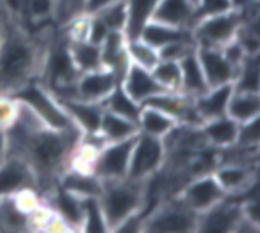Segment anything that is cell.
Masks as SVG:
<instances>
[{
    "mask_svg": "<svg viewBox=\"0 0 260 233\" xmlns=\"http://www.w3.org/2000/svg\"><path fill=\"white\" fill-rule=\"evenodd\" d=\"M8 153L18 155L32 168L38 190H50L62 171L70 168L80 134L57 132L52 128H29L13 123L8 130Z\"/></svg>",
    "mask_w": 260,
    "mask_h": 233,
    "instance_id": "obj_1",
    "label": "cell"
},
{
    "mask_svg": "<svg viewBox=\"0 0 260 233\" xmlns=\"http://www.w3.org/2000/svg\"><path fill=\"white\" fill-rule=\"evenodd\" d=\"M48 40L30 36L4 13L0 32V91L15 93L18 87L38 79L43 50Z\"/></svg>",
    "mask_w": 260,
    "mask_h": 233,
    "instance_id": "obj_2",
    "label": "cell"
},
{
    "mask_svg": "<svg viewBox=\"0 0 260 233\" xmlns=\"http://www.w3.org/2000/svg\"><path fill=\"white\" fill-rule=\"evenodd\" d=\"M146 180H132L128 176L119 180H104L100 190V205L107 221L109 231H114L119 222L134 214H143L145 208Z\"/></svg>",
    "mask_w": 260,
    "mask_h": 233,
    "instance_id": "obj_3",
    "label": "cell"
},
{
    "mask_svg": "<svg viewBox=\"0 0 260 233\" xmlns=\"http://www.w3.org/2000/svg\"><path fill=\"white\" fill-rule=\"evenodd\" d=\"M11 96L15 100H18L20 104H25L27 107L32 109L38 118L48 128L66 134H80L75 123L70 119V116L66 114L62 105L57 102V98L38 80H30V82L23 84L15 93H11Z\"/></svg>",
    "mask_w": 260,
    "mask_h": 233,
    "instance_id": "obj_4",
    "label": "cell"
},
{
    "mask_svg": "<svg viewBox=\"0 0 260 233\" xmlns=\"http://www.w3.org/2000/svg\"><path fill=\"white\" fill-rule=\"evenodd\" d=\"M198 214L177 196L159 201L143 215V231H196Z\"/></svg>",
    "mask_w": 260,
    "mask_h": 233,
    "instance_id": "obj_5",
    "label": "cell"
},
{
    "mask_svg": "<svg viewBox=\"0 0 260 233\" xmlns=\"http://www.w3.org/2000/svg\"><path fill=\"white\" fill-rule=\"evenodd\" d=\"M166 164V146L159 137L138 132L134 137L128 162V178L148 180Z\"/></svg>",
    "mask_w": 260,
    "mask_h": 233,
    "instance_id": "obj_6",
    "label": "cell"
},
{
    "mask_svg": "<svg viewBox=\"0 0 260 233\" xmlns=\"http://www.w3.org/2000/svg\"><path fill=\"white\" fill-rule=\"evenodd\" d=\"M241 27V18L235 11L203 18L192 27V41L198 48H221L232 41Z\"/></svg>",
    "mask_w": 260,
    "mask_h": 233,
    "instance_id": "obj_7",
    "label": "cell"
},
{
    "mask_svg": "<svg viewBox=\"0 0 260 233\" xmlns=\"http://www.w3.org/2000/svg\"><path fill=\"white\" fill-rule=\"evenodd\" d=\"M134 137L118 143H107L98 150L96 157L91 165V171L104 182V180H119L128 175L130 151H132Z\"/></svg>",
    "mask_w": 260,
    "mask_h": 233,
    "instance_id": "obj_8",
    "label": "cell"
},
{
    "mask_svg": "<svg viewBox=\"0 0 260 233\" xmlns=\"http://www.w3.org/2000/svg\"><path fill=\"white\" fill-rule=\"evenodd\" d=\"M178 197L191 208L196 214H202L207 208L214 207L219 203L221 199L226 197L219 183L216 182L212 173H203V175H196L185 182L182 190L178 192Z\"/></svg>",
    "mask_w": 260,
    "mask_h": 233,
    "instance_id": "obj_9",
    "label": "cell"
},
{
    "mask_svg": "<svg viewBox=\"0 0 260 233\" xmlns=\"http://www.w3.org/2000/svg\"><path fill=\"white\" fill-rule=\"evenodd\" d=\"M25 189L38 190L36 175L22 157L8 153L0 162V196H13Z\"/></svg>",
    "mask_w": 260,
    "mask_h": 233,
    "instance_id": "obj_10",
    "label": "cell"
},
{
    "mask_svg": "<svg viewBox=\"0 0 260 233\" xmlns=\"http://www.w3.org/2000/svg\"><path fill=\"white\" fill-rule=\"evenodd\" d=\"M216 182L226 196L246 194L256 182L255 164H239V162H221L212 171Z\"/></svg>",
    "mask_w": 260,
    "mask_h": 233,
    "instance_id": "obj_11",
    "label": "cell"
},
{
    "mask_svg": "<svg viewBox=\"0 0 260 233\" xmlns=\"http://www.w3.org/2000/svg\"><path fill=\"white\" fill-rule=\"evenodd\" d=\"M119 80L121 79L109 68L80 73L75 80V98L84 102H93V104H102Z\"/></svg>",
    "mask_w": 260,
    "mask_h": 233,
    "instance_id": "obj_12",
    "label": "cell"
},
{
    "mask_svg": "<svg viewBox=\"0 0 260 233\" xmlns=\"http://www.w3.org/2000/svg\"><path fill=\"white\" fill-rule=\"evenodd\" d=\"M241 203L228 201V197H224L214 207L198 214L196 231H235V226L241 221Z\"/></svg>",
    "mask_w": 260,
    "mask_h": 233,
    "instance_id": "obj_13",
    "label": "cell"
},
{
    "mask_svg": "<svg viewBox=\"0 0 260 233\" xmlns=\"http://www.w3.org/2000/svg\"><path fill=\"white\" fill-rule=\"evenodd\" d=\"M198 59L202 64L203 75H205L207 86H223V84H234L237 68L226 61L221 48H198Z\"/></svg>",
    "mask_w": 260,
    "mask_h": 233,
    "instance_id": "obj_14",
    "label": "cell"
},
{
    "mask_svg": "<svg viewBox=\"0 0 260 233\" xmlns=\"http://www.w3.org/2000/svg\"><path fill=\"white\" fill-rule=\"evenodd\" d=\"M119 82H121L123 89L128 93V96H132L141 105L145 104L148 98L155 96L157 93L164 91L162 87H160V84L155 80V77L152 75V70L130 64V62H128V66H126L125 73H123Z\"/></svg>",
    "mask_w": 260,
    "mask_h": 233,
    "instance_id": "obj_15",
    "label": "cell"
},
{
    "mask_svg": "<svg viewBox=\"0 0 260 233\" xmlns=\"http://www.w3.org/2000/svg\"><path fill=\"white\" fill-rule=\"evenodd\" d=\"M70 116L80 134H96L100 132L102 116H104V105L93 104V102H84L79 98H66L57 100Z\"/></svg>",
    "mask_w": 260,
    "mask_h": 233,
    "instance_id": "obj_16",
    "label": "cell"
},
{
    "mask_svg": "<svg viewBox=\"0 0 260 233\" xmlns=\"http://www.w3.org/2000/svg\"><path fill=\"white\" fill-rule=\"evenodd\" d=\"M153 22L191 29L194 27V2L192 0H159L152 15Z\"/></svg>",
    "mask_w": 260,
    "mask_h": 233,
    "instance_id": "obj_17",
    "label": "cell"
},
{
    "mask_svg": "<svg viewBox=\"0 0 260 233\" xmlns=\"http://www.w3.org/2000/svg\"><path fill=\"white\" fill-rule=\"evenodd\" d=\"M232 93H234V84H223V86L207 87L202 94L192 98L196 112L200 114L202 121L226 116V105Z\"/></svg>",
    "mask_w": 260,
    "mask_h": 233,
    "instance_id": "obj_18",
    "label": "cell"
},
{
    "mask_svg": "<svg viewBox=\"0 0 260 233\" xmlns=\"http://www.w3.org/2000/svg\"><path fill=\"white\" fill-rule=\"evenodd\" d=\"M47 199L45 205L50 208L52 212H55L57 215H61L66 222L70 224V228L75 231H80V197L75 196L70 190L62 189L59 183H55L50 190H47Z\"/></svg>",
    "mask_w": 260,
    "mask_h": 233,
    "instance_id": "obj_19",
    "label": "cell"
},
{
    "mask_svg": "<svg viewBox=\"0 0 260 233\" xmlns=\"http://www.w3.org/2000/svg\"><path fill=\"white\" fill-rule=\"evenodd\" d=\"M200 130H202L207 146L214 148V150H226L237 143L239 123L228 116H221V118L203 121Z\"/></svg>",
    "mask_w": 260,
    "mask_h": 233,
    "instance_id": "obj_20",
    "label": "cell"
},
{
    "mask_svg": "<svg viewBox=\"0 0 260 233\" xmlns=\"http://www.w3.org/2000/svg\"><path fill=\"white\" fill-rule=\"evenodd\" d=\"M126 36L123 30H111L104 43L100 45L102 50V64L104 68H109L121 79L128 66V57H126Z\"/></svg>",
    "mask_w": 260,
    "mask_h": 233,
    "instance_id": "obj_21",
    "label": "cell"
},
{
    "mask_svg": "<svg viewBox=\"0 0 260 233\" xmlns=\"http://www.w3.org/2000/svg\"><path fill=\"white\" fill-rule=\"evenodd\" d=\"M57 183L79 197L100 196L102 190V180L93 171H82L75 168H68L66 171H62Z\"/></svg>",
    "mask_w": 260,
    "mask_h": 233,
    "instance_id": "obj_22",
    "label": "cell"
},
{
    "mask_svg": "<svg viewBox=\"0 0 260 233\" xmlns=\"http://www.w3.org/2000/svg\"><path fill=\"white\" fill-rule=\"evenodd\" d=\"M178 64H180V77H182L180 91L182 93L191 98H196L198 94H202L203 91L209 87L207 86L205 75H203L202 64H200L196 48L187 52V54L178 61Z\"/></svg>",
    "mask_w": 260,
    "mask_h": 233,
    "instance_id": "obj_23",
    "label": "cell"
},
{
    "mask_svg": "<svg viewBox=\"0 0 260 233\" xmlns=\"http://www.w3.org/2000/svg\"><path fill=\"white\" fill-rule=\"evenodd\" d=\"M139 38L159 50V48L166 47V45H170V43H175V41L192 40V32H191V29H182V27L166 25V23L150 20V22L143 27L141 32H139Z\"/></svg>",
    "mask_w": 260,
    "mask_h": 233,
    "instance_id": "obj_24",
    "label": "cell"
},
{
    "mask_svg": "<svg viewBox=\"0 0 260 233\" xmlns=\"http://www.w3.org/2000/svg\"><path fill=\"white\" fill-rule=\"evenodd\" d=\"M177 125L178 123L171 116H168L166 112L159 111L155 107H150V105H143L141 107V112H139L138 118V130L141 134L164 139Z\"/></svg>",
    "mask_w": 260,
    "mask_h": 233,
    "instance_id": "obj_25",
    "label": "cell"
},
{
    "mask_svg": "<svg viewBox=\"0 0 260 233\" xmlns=\"http://www.w3.org/2000/svg\"><path fill=\"white\" fill-rule=\"evenodd\" d=\"M226 116L237 121L239 125L260 116V94L234 91L226 105Z\"/></svg>",
    "mask_w": 260,
    "mask_h": 233,
    "instance_id": "obj_26",
    "label": "cell"
},
{
    "mask_svg": "<svg viewBox=\"0 0 260 233\" xmlns=\"http://www.w3.org/2000/svg\"><path fill=\"white\" fill-rule=\"evenodd\" d=\"M138 123L130 121L126 118H121L118 114L105 111L102 116L100 123V134L105 139V143H118V141H126L138 136Z\"/></svg>",
    "mask_w": 260,
    "mask_h": 233,
    "instance_id": "obj_27",
    "label": "cell"
},
{
    "mask_svg": "<svg viewBox=\"0 0 260 233\" xmlns=\"http://www.w3.org/2000/svg\"><path fill=\"white\" fill-rule=\"evenodd\" d=\"M159 0H125L126 4V27L125 36L138 38L143 27L152 20L153 9Z\"/></svg>",
    "mask_w": 260,
    "mask_h": 233,
    "instance_id": "obj_28",
    "label": "cell"
},
{
    "mask_svg": "<svg viewBox=\"0 0 260 233\" xmlns=\"http://www.w3.org/2000/svg\"><path fill=\"white\" fill-rule=\"evenodd\" d=\"M102 105H104L105 111L121 116V118H126L134 123H138L139 112H141V107H143L134 98L128 96V93L123 89L121 82L116 84V87L107 94V98L102 102Z\"/></svg>",
    "mask_w": 260,
    "mask_h": 233,
    "instance_id": "obj_29",
    "label": "cell"
},
{
    "mask_svg": "<svg viewBox=\"0 0 260 233\" xmlns=\"http://www.w3.org/2000/svg\"><path fill=\"white\" fill-rule=\"evenodd\" d=\"M0 229L30 231L29 214L20 207L15 196H0Z\"/></svg>",
    "mask_w": 260,
    "mask_h": 233,
    "instance_id": "obj_30",
    "label": "cell"
},
{
    "mask_svg": "<svg viewBox=\"0 0 260 233\" xmlns=\"http://www.w3.org/2000/svg\"><path fill=\"white\" fill-rule=\"evenodd\" d=\"M70 52H72L73 64H75L79 73L104 68V64H102V50L98 45H93L86 40L70 41Z\"/></svg>",
    "mask_w": 260,
    "mask_h": 233,
    "instance_id": "obj_31",
    "label": "cell"
},
{
    "mask_svg": "<svg viewBox=\"0 0 260 233\" xmlns=\"http://www.w3.org/2000/svg\"><path fill=\"white\" fill-rule=\"evenodd\" d=\"M80 231L105 233L109 231L104 210L98 196L80 197Z\"/></svg>",
    "mask_w": 260,
    "mask_h": 233,
    "instance_id": "obj_32",
    "label": "cell"
},
{
    "mask_svg": "<svg viewBox=\"0 0 260 233\" xmlns=\"http://www.w3.org/2000/svg\"><path fill=\"white\" fill-rule=\"evenodd\" d=\"M126 57H128L130 64L141 66L146 70H153V66L160 61L159 50L155 47H152L150 43H146L141 38H128L126 40Z\"/></svg>",
    "mask_w": 260,
    "mask_h": 233,
    "instance_id": "obj_33",
    "label": "cell"
},
{
    "mask_svg": "<svg viewBox=\"0 0 260 233\" xmlns=\"http://www.w3.org/2000/svg\"><path fill=\"white\" fill-rule=\"evenodd\" d=\"M258 55H248L237 68L234 79V91H244V93H260L258 80Z\"/></svg>",
    "mask_w": 260,
    "mask_h": 233,
    "instance_id": "obj_34",
    "label": "cell"
},
{
    "mask_svg": "<svg viewBox=\"0 0 260 233\" xmlns=\"http://www.w3.org/2000/svg\"><path fill=\"white\" fill-rule=\"evenodd\" d=\"M152 75L160 84V87L166 91H180L182 77H180V64L177 61H166L160 59L152 70Z\"/></svg>",
    "mask_w": 260,
    "mask_h": 233,
    "instance_id": "obj_35",
    "label": "cell"
},
{
    "mask_svg": "<svg viewBox=\"0 0 260 233\" xmlns=\"http://www.w3.org/2000/svg\"><path fill=\"white\" fill-rule=\"evenodd\" d=\"M94 15L109 27V30H123V32H125V27H126L125 0H116V2L105 6L104 9H100V11L94 13Z\"/></svg>",
    "mask_w": 260,
    "mask_h": 233,
    "instance_id": "obj_36",
    "label": "cell"
},
{
    "mask_svg": "<svg viewBox=\"0 0 260 233\" xmlns=\"http://www.w3.org/2000/svg\"><path fill=\"white\" fill-rule=\"evenodd\" d=\"M232 11L230 0H194V22ZM194 23V25H196Z\"/></svg>",
    "mask_w": 260,
    "mask_h": 233,
    "instance_id": "obj_37",
    "label": "cell"
},
{
    "mask_svg": "<svg viewBox=\"0 0 260 233\" xmlns=\"http://www.w3.org/2000/svg\"><path fill=\"white\" fill-rule=\"evenodd\" d=\"M258 118L251 119L239 125V134H237V146L242 148H258L260 141V126H258Z\"/></svg>",
    "mask_w": 260,
    "mask_h": 233,
    "instance_id": "obj_38",
    "label": "cell"
},
{
    "mask_svg": "<svg viewBox=\"0 0 260 233\" xmlns=\"http://www.w3.org/2000/svg\"><path fill=\"white\" fill-rule=\"evenodd\" d=\"M86 0H55V20L61 25L84 13Z\"/></svg>",
    "mask_w": 260,
    "mask_h": 233,
    "instance_id": "obj_39",
    "label": "cell"
},
{
    "mask_svg": "<svg viewBox=\"0 0 260 233\" xmlns=\"http://www.w3.org/2000/svg\"><path fill=\"white\" fill-rule=\"evenodd\" d=\"M18 114V102L8 93H0V128L8 130Z\"/></svg>",
    "mask_w": 260,
    "mask_h": 233,
    "instance_id": "obj_40",
    "label": "cell"
},
{
    "mask_svg": "<svg viewBox=\"0 0 260 233\" xmlns=\"http://www.w3.org/2000/svg\"><path fill=\"white\" fill-rule=\"evenodd\" d=\"M192 48H196L194 41L192 40H184V41H175L166 47L159 48L160 59H166V61H180L187 52H191Z\"/></svg>",
    "mask_w": 260,
    "mask_h": 233,
    "instance_id": "obj_41",
    "label": "cell"
},
{
    "mask_svg": "<svg viewBox=\"0 0 260 233\" xmlns=\"http://www.w3.org/2000/svg\"><path fill=\"white\" fill-rule=\"evenodd\" d=\"M111 32L109 27L98 18L96 15H89V23H87V34H86V41L93 45H98L100 47L104 43V40L107 38V34Z\"/></svg>",
    "mask_w": 260,
    "mask_h": 233,
    "instance_id": "obj_42",
    "label": "cell"
},
{
    "mask_svg": "<svg viewBox=\"0 0 260 233\" xmlns=\"http://www.w3.org/2000/svg\"><path fill=\"white\" fill-rule=\"evenodd\" d=\"M221 52H223V55L226 57V61L230 62L234 68H239V66L242 64V61L248 57L246 52H244V48L241 47V43H239L235 38L232 41H228L224 47H221Z\"/></svg>",
    "mask_w": 260,
    "mask_h": 233,
    "instance_id": "obj_43",
    "label": "cell"
},
{
    "mask_svg": "<svg viewBox=\"0 0 260 233\" xmlns=\"http://www.w3.org/2000/svg\"><path fill=\"white\" fill-rule=\"evenodd\" d=\"M43 229H47V231H73L68 222H66L61 215H57L52 210H50V214H48V219H47V222H45Z\"/></svg>",
    "mask_w": 260,
    "mask_h": 233,
    "instance_id": "obj_44",
    "label": "cell"
},
{
    "mask_svg": "<svg viewBox=\"0 0 260 233\" xmlns=\"http://www.w3.org/2000/svg\"><path fill=\"white\" fill-rule=\"evenodd\" d=\"M112 2H116V0H86L84 2V13L86 15H94V13H98L105 6L112 4Z\"/></svg>",
    "mask_w": 260,
    "mask_h": 233,
    "instance_id": "obj_45",
    "label": "cell"
},
{
    "mask_svg": "<svg viewBox=\"0 0 260 233\" xmlns=\"http://www.w3.org/2000/svg\"><path fill=\"white\" fill-rule=\"evenodd\" d=\"M230 2H232V11H242L246 8L260 4V0H230Z\"/></svg>",
    "mask_w": 260,
    "mask_h": 233,
    "instance_id": "obj_46",
    "label": "cell"
},
{
    "mask_svg": "<svg viewBox=\"0 0 260 233\" xmlns=\"http://www.w3.org/2000/svg\"><path fill=\"white\" fill-rule=\"evenodd\" d=\"M8 157V134L0 128V162Z\"/></svg>",
    "mask_w": 260,
    "mask_h": 233,
    "instance_id": "obj_47",
    "label": "cell"
},
{
    "mask_svg": "<svg viewBox=\"0 0 260 233\" xmlns=\"http://www.w3.org/2000/svg\"><path fill=\"white\" fill-rule=\"evenodd\" d=\"M0 93H2V91H0Z\"/></svg>",
    "mask_w": 260,
    "mask_h": 233,
    "instance_id": "obj_48",
    "label": "cell"
},
{
    "mask_svg": "<svg viewBox=\"0 0 260 233\" xmlns=\"http://www.w3.org/2000/svg\"><path fill=\"white\" fill-rule=\"evenodd\" d=\"M192 2H194V0H192Z\"/></svg>",
    "mask_w": 260,
    "mask_h": 233,
    "instance_id": "obj_49",
    "label": "cell"
}]
</instances>
